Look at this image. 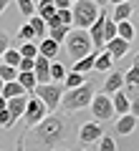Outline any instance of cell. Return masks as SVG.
I'll return each mask as SVG.
<instances>
[{"mask_svg":"<svg viewBox=\"0 0 139 151\" xmlns=\"http://www.w3.org/2000/svg\"><path fill=\"white\" fill-rule=\"evenodd\" d=\"M111 106H114V116H124V113H129V96L124 91H116L111 96Z\"/></svg>","mask_w":139,"mask_h":151,"instance_id":"cell-16","label":"cell"},{"mask_svg":"<svg viewBox=\"0 0 139 151\" xmlns=\"http://www.w3.org/2000/svg\"><path fill=\"white\" fill-rule=\"evenodd\" d=\"M15 3H18V10H20L25 18L36 15V3H33V0H15Z\"/></svg>","mask_w":139,"mask_h":151,"instance_id":"cell-35","label":"cell"},{"mask_svg":"<svg viewBox=\"0 0 139 151\" xmlns=\"http://www.w3.org/2000/svg\"><path fill=\"white\" fill-rule=\"evenodd\" d=\"M15 78H18V70L15 68L0 63V81H3V83H10V81H15Z\"/></svg>","mask_w":139,"mask_h":151,"instance_id":"cell-33","label":"cell"},{"mask_svg":"<svg viewBox=\"0 0 139 151\" xmlns=\"http://www.w3.org/2000/svg\"><path fill=\"white\" fill-rule=\"evenodd\" d=\"M86 151H89V149H86Z\"/></svg>","mask_w":139,"mask_h":151,"instance_id":"cell-48","label":"cell"},{"mask_svg":"<svg viewBox=\"0 0 139 151\" xmlns=\"http://www.w3.org/2000/svg\"><path fill=\"white\" fill-rule=\"evenodd\" d=\"M91 98H94V86H91V83H84V86H79V88L63 91V96H61V108H63V113L71 116V113L81 111V108H89Z\"/></svg>","mask_w":139,"mask_h":151,"instance_id":"cell-2","label":"cell"},{"mask_svg":"<svg viewBox=\"0 0 139 151\" xmlns=\"http://www.w3.org/2000/svg\"><path fill=\"white\" fill-rule=\"evenodd\" d=\"M56 18H58L61 25H71L74 23V15H71V8H66V10H56ZM74 28V25H71Z\"/></svg>","mask_w":139,"mask_h":151,"instance_id":"cell-36","label":"cell"},{"mask_svg":"<svg viewBox=\"0 0 139 151\" xmlns=\"http://www.w3.org/2000/svg\"><path fill=\"white\" fill-rule=\"evenodd\" d=\"M111 38H116V23L106 15V20H104V45H106Z\"/></svg>","mask_w":139,"mask_h":151,"instance_id":"cell-32","label":"cell"},{"mask_svg":"<svg viewBox=\"0 0 139 151\" xmlns=\"http://www.w3.org/2000/svg\"><path fill=\"white\" fill-rule=\"evenodd\" d=\"M71 116L68 113H48L41 124L28 126L18 139V151H56V146L71 139Z\"/></svg>","mask_w":139,"mask_h":151,"instance_id":"cell-1","label":"cell"},{"mask_svg":"<svg viewBox=\"0 0 139 151\" xmlns=\"http://www.w3.org/2000/svg\"><path fill=\"white\" fill-rule=\"evenodd\" d=\"M28 25L33 28V35H36V40H43V38H46V20H43V18H38V15H31L28 18Z\"/></svg>","mask_w":139,"mask_h":151,"instance_id":"cell-23","label":"cell"},{"mask_svg":"<svg viewBox=\"0 0 139 151\" xmlns=\"http://www.w3.org/2000/svg\"><path fill=\"white\" fill-rule=\"evenodd\" d=\"M66 65L61 63V60H51V83H63L66 78Z\"/></svg>","mask_w":139,"mask_h":151,"instance_id":"cell-26","label":"cell"},{"mask_svg":"<svg viewBox=\"0 0 139 151\" xmlns=\"http://www.w3.org/2000/svg\"><path fill=\"white\" fill-rule=\"evenodd\" d=\"M91 116H94V121H109L114 119V106H111V96H104V93H94V98H91V106H89Z\"/></svg>","mask_w":139,"mask_h":151,"instance_id":"cell-6","label":"cell"},{"mask_svg":"<svg viewBox=\"0 0 139 151\" xmlns=\"http://www.w3.org/2000/svg\"><path fill=\"white\" fill-rule=\"evenodd\" d=\"M0 63H3V65H10V68H15V70H18V63H20V53H18V48H13V45H10V48L3 53Z\"/></svg>","mask_w":139,"mask_h":151,"instance_id":"cell-29","label":"cell"},{"mask_svg":"<svg viewBox=\"0 0 139 151\" xmlns=\"http://www.w3.org/2000/svg\"><path fill=\"white\" fill-rule=\"evenodd\" d=\"M86 83V76L84 73H74V70H71V73H66V78H63V83H61V86L63 88H79V86H84Z\"/></svg>","mask_w":139,"mask_h":151,"instance_id":"cell-27","label":"cell"},{"mask_svg":"<svg viewBox=\"0 0 139 151\" xmlns=\"http://www.w3.org/2000/svg\"><path fill=\"white\" fill-rule=\"evenodd\" d=\"M66 50H68V55L76 60H81L84 55H89L91 50H94V45H91V38L86 30H79V28H71V33L66 35Z\"/></svg>","mask_w":139,"mask_h":151,"instance_id":"cell-3","label":"cell"},{"mask_svg":"<svg viewBox=\"0 0 139 151\" xmlns=\"http://www.w3.org/2000/svg\"><path fill=\"white\" fill-rule=\"evenodd\" d=\"M33 3H38V0H33Z\"/></svg>","mask_w":139,"mask_h":151,"instance_id":"cell-46","label":"cell"},{"mask_svg":"<svg viewBox=\"0 0 139 151\" xmlns=\"http://www.w3.org/2000/svg\"><path fill=\"white\" fill-rule=\"evenodd\" d=\"M58 50H61V45L56 43V40H51L48 35L43 38V40H38V55H43V58H48V60H56Z\"/></svg>","mask_w":139,"mask_h":151,"instance_id":"cell-15","label":"cell"},{"mask_svg":"<svg viewBox=\"0 0 139 151\" xmlns=\"http://www.w3.org/2000/svg\"><path fill=\"white\" fill-rule=\"evenodd\" d=\"M8 5H10V0H0V15L8 10Z\"/></svg>","mask_w":139,"mask_h":151,"instance_id":"cell-41","label":"cell"},{"mask_svg":"<svg viewBox=\"0 0 139 151\" xmlns=\"http://www.w3.org/2000/svg\"><path fill=\"white\" fill-rule=\"evenodd\" d=\"M101 53V50H91L89 55H84L81 60H76L74 63V73H86V70L94 68V60H96V55Z\"/></svg>","mask_w":139,"mask_h":151,"instance_id":"cell-17","label":"cell"},{"mask_svg":"<svg viewBox=\"0 0 139 151\" xmlns=\"http://www.w3.org/2000/svg\"><path fill=\"white\" fill-rule=\"evenodd\" d=\"M68 3H71V5H74V3H79V0H68Z\"/></svg>","mask_w":139,"mask_h":151,"instance_id":"cell-44","label":"cell"},{"mask_svg":"<svg viewBox=\"0 0 139 151\" xmlns=\"http://www.w3.org/2000/svg\"><path fill=\"white\" fill-rule=\"evenodd\" d=\"M104 50L111 55V60H119V58H124V55L132 50V43H127V40H122V38H111V40L104 45Z\"/></svg>","mask_w":139,"mask_h":151,"instance_id":"cell-11","label":"cell"},{"mask_svg":"<svg viewBox=\"0 0 139 151\" xmlns=\"http://www.w3.org/2000/svg\"><path fill=\"white\" fill-rule=\"evenodd\" d=\"M104 136V126L99 121H86V124L79 126V141L81 144H96Z\"/></svg>","mask_w":139,"mask_h":151,"instance_id":"cell-8","label":"cell"},{"mask_svg":"<svg viewBox=\"0 0 139 151\" xmlns=\"http://www.w3.org/2000/svg\"><path fill=\"white\" fill-rule=\"evenodd\" d=\"M3 108H5V98L0 96V111H3Z\"/></svg>","mask_w":139,"mask_h":151,"instance_id":"cell-43","label":"cell"},{"mask_svg":"<svg viewBox=\"0 0 139 151\" xmlns=\"http://www.w3.org/2000/svg\"><path fill=\"white\" fill-rule=\"evenodd\" d=\"M134 25L129 20H122V23H116V38H122V40H127V43H132L134 40Z\"/></svg>","mask_w":139,"mask_h":151,"instance_id":"cell-24","label":"cell"},{"mask_svg":"<svg viewBox=\"0 0 139 151\" xmlns=\"http://www.w3.org/2000/svg\"><path fill=\"white\" fill-rule=\"evenodd\" d=\"M124 86L129 88V91H134V88H139V63H134L132 68L124 73Z\"/></svg>","mask_w":139,"mask_h":151,"instance_id":"cell-25","label":"cell"},{"mask_svg":"<svg viewBox=\"0 0 139 151\" xmlns=\"http://www.w3.org/2000/svg\"><path fill=\"white\" fill-rule=\"evenodd\" d=\"M94 70H101V73L114 70V60H111V55H109L106 50H101V53L96 55V60H94Z\"/></svg>","mask_w":139,"mask_h":151,"instance_id":"cell-21","label":"cell"},{"mask_svg":"<svg viewBox=\"0 0 139 151\" xmlns=\"http://www.w3.org/2000/svg\"><path fill=\"white\" fill-rule=\"evenodd\" d=\"M18 53H20V58L36 60V55H38V43H20V45H18Z\"/></svg>","mask_w":139,"mask_h":151,"instance_id":"cell-30","label":"cell"},{"mask_svg":"<svg viewBox=\"0 0 139 151\" xmlns=\"http://www.w3.org/2000/svg\"><path fill=\"white\" fill-rule=\"evenodd\" d=\"M25 103H28V96H18V98H8V101H5V111L10 113L13 121L23 119V113H25Z\"/></svg>","mask_w":139,"mask_h":151,"instance_id":"cell-13","label":"cell"},{"mask_svg":"<svg viewBox=\"0 0 139 151\" xmlns=\"http://www.w3.org/2000/svg\"><path fill=\"white\" fill-rule=\"evenodd\" d=\"M63 91H66V88L61 86V83H41V86H36L33 96L43 101V106L48 108V113H53L56 108L61 106V96H63Z\"/></svg>","mask_w":139,"mask_h":151,"instance_id":"cell-5","label":"cell"},{"mask_svg":"<svg viewBox=\"0 0 139 151\" xmlns=\"http://www.w3.org/2000/svg\"><path fill=\"white\" fill-rule=\"evenodd\" d=\"M134 13V5L132 3H122V5H114V15H109L114 23H122V20H129V15Z\"/></svg>","mask_w":139,"mask_h":151,"instance_id":"cell-20","label":"cell"},{"mask_svg":"<svg viewBox=\"0 0 139 151\" xmlns=\"http://www.w3.org/2000/svg\"><path fill=\"white\" fill-rule=\"evenodd\" d=\"M94 3H99V0H94Z\"/></svg>","mask_w":139,"mask_h":151,"instance_id":"cell-47","label":"cell"},{"mask_svg":"<svg viewBox=\"0 0 139 151\" xmlns=\"http://www.w3.org/2000/svg\"><path fill=\"white\" fill-rule=\"evenodd\" d=\"M18 83L23 86V91L31 96L33 91H36V86H38V81H36V76H33V70H28V73H18V78H15Z\"/></svg>","mask_w":139,"mask_h":151,"instance_id":"cell-22","label":"cell"},{"mask_svg":"<svg viewBox=\"0 0 139 151\" xmlns=\"http://www.w3.org/2000/svg\"><path fill=\"white\" fill-rule=\"evenodd\" d=\"M137 124H139V121L134 119L132 113H124V116H119V119H116V126H114V131H116L119 136H129V134H134Z\"/></svg>","mask_w":139,"mask_h":151,"instance_id":"cell-14","label":"cell"},{"mask_svg":"<svg viewBox=\"0 0 139 151\" xmlns=\"http://www.w3.org/2000/svg\"><path fill=\"white\" fill-rule=\"evenodd\" d=\"M96 144H99V151H119V149H116V141H114V136H106V134H104Z\"/></svg>","mask_w":139,"mask_h":151,"instance_id":"cell-34","label":"cell"},{"mask_svg":"<svg viewBox=\"0 0 139 151\" xmlns=\"http://www.w3.org/2000/svg\"><path fill=\"white\" fill-rule=\"evenodd\" d=\"M13 124H15V121H13L10 113L3 108V111H0V129H13Z\"/></svg>","mask_w":139,"mask_h":151,"instance_id":"cell-37","label":"cell"},{"mask_svg":"<svg viewBox=\"0 0 139 151\" xmlns=\"http://www.w3.org/2000/svg\"><path fill=\"white\" fill-rule=\"evenodd\" d=\"M10 48V40H8V35L5 33H0V58H3V53Z\"/></svg>","mask_w":139,"mask_h":151,"instance_id":"cell-39","label":"cell"},{"mask_svg":"<svg viewBox=\"0 0 139 151\" xmlns=\"http://www.w3.org/2000/svg\"><path fill=\"white\" fill-rule=\"evenodd\" d=\"M71 15H74V23L71 25H76L79 30H89V25L99 18V5L94 0H79L71 8Z\"/></svg>","mask_w":139,"mask_h":151,"instance_id":"cell-4","label":"cell"},{"mask_svg":"<svg viewBox=\"0 0 139 151\" xmlns=\"http://www.w3.org/2000/svg\"><path fill=\"white\" fill-rule=\"evenodd\" d=\"M36 15L43 18V20H51V18L56 15V5L51 0H38L36 3Z\"/></svg>","mask_w":139,"mask_h":151,"instance_id":"cell-19","label":"cell"},{"mask_svg":"<svg viewBox=\"0 0 139 151\" xmlns=\"http://www.w3.org/2000/svg\"><path fill=\"white\" fill-rule=\"evenodd\" d=\"M129 113H132L134 119L139 121V96H134V98H129Z\"/></svg>","mask_w":139,"mask_h":151,"instance_id":"cell-38","label":"cell"},{"mask_svg":"<svg viewBox=\"0 0 139 151\" xmlns=\"http://www.w3.org/2000/svg\"><path fill=\"white\" fill-rule=\"evenodd\" d=\"M68 33H71V25H56V28H48V33H46V35L61 45V43L66 40V35H68Z\"/></svg>","mask_w":139,"mask_h":151,"instance_id":"cell-28","label":"cell"},{"mask_svg":"<svg viewBox=\"0 0 139 151\" xmlns=\"http://www.w3.org/2000/svg\"><path fill=\"white\" fill-rule=\"evenodd\" d=\"M109 5H122V3H129V0H106Z\"/></svg>","mask_w":139,"mask_h":151,"instance_id":"cell-42","label":"cell"},{"mask_svg":"<svg viewBox=\"0 0 139 151\" xmlns=\"http://www.w3.org/2000/svg\"><path fill=\"white\" fill-rule=\"evenodd\" d=\"M0 91H3V81H0Z\"/></svg>","mask_w":139,"mask_h":151,"instance_id":"cell-45","label":"cell"},{"mask_svg":"<svg viewBox=\"0 0 139 151\" xmlns=\"http://www.w3.org/2000/svg\"><path fill=\"white\" fill-rule=\"evenodd\" d=\"M122 88H124V73H119V70H109L101 93H104V96H114V93L122 91Z\"/></svg>","mask_w":139,"mask_h":151,"instance_id":"cell-12","label":"cell"},{"mask_svg":"<svg viewBox=\"0 0 139 151\" xmlns=\"http://www.w3.org/2000/svg\"><path fill=\"white\" fill-rule=\"evenodd\" d=\"M109 13L99 10V18L89 25V38H91V45H94V50H104V20H106Z\"/></svg>","mask_w":139,"mask_h":151,"instance_id":"cell-9","label":"cell"},{"mask_svg":"<svg viewBox=\"0 0 139 151\" xmlns=\"http://www.w3.org/2000/svg\"><path fill=\"white\" fill-rule=\"evenodd\" d=\"M46 116H48V108L43 106L41 98H36V96L31 93V96H28V103H25V113H23V121H25V126H36V124H41Z\"/></svg>","mask_w":139,"mask_h":151,"instance_id":"cell-7","label":"cell"},{"mask_svg":"<svg viewBox=\"0 0 139 151\" xmlns=\"http://www.w3.org/2000/svg\"><path fill=\"white\" fill-rule=\"evenodd\" d=\"M51 3L56 5V10H66V8H71V3H68V0H51Z\"/></svg>","mask_w":139,"mask_h":151,"instance_id":"cell-40","label":"cell"},{"mask_svg":"<svg viewBox=\"0 0 139 151\" xmlns=\"http://www.w3.org/2000/svg\"><path fill=\"white\" fill-rule=\"evenodd\" d=\"M0 96H3V98H5V101H8V98L28 96V93L23 91V86H20V83H18V81H10V83H3V91H0Z\"/></svg>","mask_w":139,"mask_h":151,"instance_id":"cell-18","label":"cell"},{"mask_svg":"<svg viewBox=\"0 0 139 151\" xmlns=\"http://www.w3.org/2000/svg\"><path fill=\"white\" fill-rule=\"evenodd\" d=\"M18 43H38L36 35H33V28L28 25V23L20 28V30H18Z\"/></svg>","mask_w":139,"mask_h":151,"instance_id":"cell-31","label":"cell"},{"mask_svg":"<svg viewBox=\"0 0 139 151\" xmlns=\"http://www.w3.org/2000/svg\"><path fill=\"white\" fill-rule=\"evenodd\" d=\"M33 76H36L38 86L41 83H51V60L43 58V55H36V60H33Z\"/></svg>","mask_w":139,"mask_h":151,"instance_id":"cell-10","label":"cell"}]
</instances>
